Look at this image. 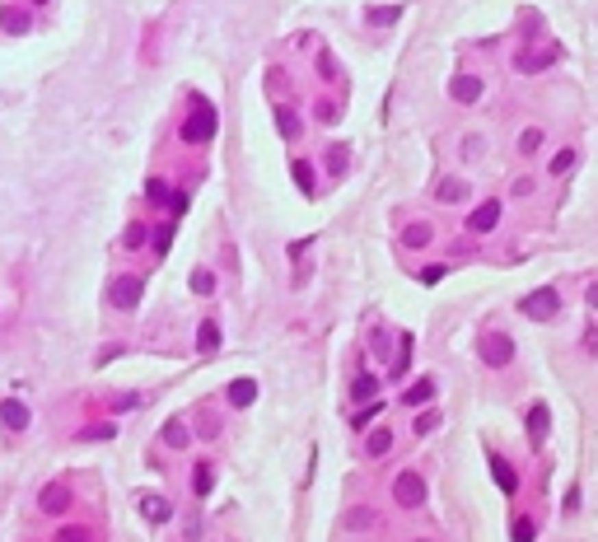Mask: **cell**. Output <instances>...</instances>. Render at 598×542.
<instances>
[{"label": "cell", "mask_w": 598, "mask_h": 542, "mask_svg": "<svg viewBox=\"0 0 598 542\" xmlns=\"http://www.w3.org/2000/svg\"><path fill=\"white\" fill-rule=\"evenodd\" d=\"M210 285H215V281H210L206 271H197V276H192V290H197V295H210Z\"/></svg>", "instance_id": "74e56055"}, {"label": "cell", "mask_w": 598, "mask_h": 542, "mask_svg": "<svg viewBox=\"0 0 598 542\" xmlns=\"http://www.w3.org/2000/svg\"><path fill=\"white\" fill-rule=\"evenodd\" d=\"M571 164H575V150H561V155L551 159V173H566Z\"/></svg>", "instance_id": "d590c367"}, {"label": "cell", "mask_w": 598, "mask_h": 542, "mask_svg": "<svg viewBox=\"0 0 598 542\" xmlns=\"http://www.w3.org/2000/svg\"><path fill=\"white\" fill-rule=\"evenodd\" d=\"M145 201H155V206H164V201H169V187H164L159 178H150V182H145Z\"/></svg>", "instance_id": "44dd1931"}, {"label": "cell", "mask_w": 598, "mask_h": 542, "mask_svg": "<svg viewBox=\"0 0 598 542\" xmlns=\"http://www.w3.org/2000/svg\"><path fill=\"white\" fill-rule=\"evenodd\" d=\"M192 486H197V495H210V486H215V472L201 463V467H197V477H192Z\"/></svg>", "instance_id": "ffe728a7"}, {"label": "cell", "mask_w": 598, "mask_h": 542, "mask_svg": "<svg viewBox=\"0 0 598 542\" xmlns=\"http://www.w3.org/2000/svg\"><path fill=\"white\" fill-rule=\"evenodd\" d=\"M318 66H323V75H327V79H337V75H341V71H337V56H332V52H323V56H318Z\"/></svg>", "instance_id": "836d02e7"}, {"label": "cell", "mask_w": 598, "mask_h": 542, "mask_svg": "<svg viewBox=\"0 0 598 542\" xmlns=\"http://www.w3.org/2000/svg\"><path fill=\"white\" fill-rule=\"evenodd\" d=\"M444 271H449V267H421L416 276H421L425 285H435V281H444Z\"/></svg>", "instance_id": "e575fe53"}, {"label": "cell", "mask_w": 598, "mask_h": 542, "mask_svg": "<svg viewBox=\"0 0 598 542\" xmlns=\"http://www.w3.org/2000/svg\"><path fill=\"white\" fill-rule=\"evenodd\" d=\"M66 505H71V491L66 486H47L42 491V510H47V515H61Z\"/></svg>", "instance_id": "30bf717a"}, {"label": "cell", "mask_w": 598, "mask_h": 542, "mask_svg": "<svg viewBox=\"0 0 598 542\" xmlns=\"http://www.w3.org/2000/svg\"><path fill=\"white\" fill-rule=\"evenodd\" d=\"M523 313H528V318H551V313H556V290H533V295L523 299Z\"/></svg>", "instance_id": "5b68a950"}, {"label": "cell", "mask_w": 598, "mask_h": 542, "mask_svg": "<svg viewBox=\"0 0 598 542\" xmlns=\"http://www.w3.org/2000/svg\"><path fill=\"white\" fill-rule=\"evenodd\" d=\"M491 477L500 482V491H505V495H514V491H519V477H514V467L505 463V458H495V454H491Z\"/></svg>", "instance_id": "ba28073f"}, {"label": "cell", "mask_w": 598, "mask_h": 542, "mask_svg": "<svg viewBox=\"0 0 598 542\" xmlns=\"http://www.w3.org/2000/svg\"><path fill=\"white\" fill-rule=\"evenodd\" d=\"M145 238H150V230H145V225L136 220V225L127 230V238H122V243H127V248H145Z\"/></svg>", "instance_id": "603a6c76"}, {"label": "cell", "mask_w": 598, "mask_h": 542, "mask_svg": "<svg viewBox=\"0 0 598 542\" xmlns=\"http://www.w3.org/2000/svg\"><path fill=\"white\" fill-rule=\"evenodd\" d=\"M374 393H379V384H374L369 374H360V379H356V397H360V402H369Z\"/></svg>", "instance_id": "d4e9b609"}, {"label": "cell", "mask_w": 598, "mask_h": 542, "mask_svg": "<svg viewBox=\"0 0 598 542\" xmlns=\"http://www.w3.org/2000/svg\"><path fill=\"white\" fill-rule=\"evenodd\" d=\"M589 309H598V281L589 285Z\"/></svg>", "instance_id": "60d3db41"}, {"label": "cell", "mask_w": 598, "mask_h": 542, "mask_svg": "<svg viewBox=\"0 0 598 542\" xmlns=\"http://www.w3.org/2000/svg\"><path fill=\"white\" fill-rule=\"evenodd\" d=\"M164 439H169L173 449H182V444H187V430H182V426H164Z\"/></svg>", "instance_id": "1f68e13d"}, {"label": "cell", "mask_w": 598, "mask_h": 542, "mask_svg": "<svg viewBox=\"0 0 598 542\" xmlns=\"http://www.w3.org/2000/svg\"><path fill=\"white\" fill-rule=\"evenodd\" d=\"M276 122H281V136H286V140H295V136H299V122H295V112H281Z\"/></svg>", "instance_id": "f1b7e54d"}, {"label": "cell", "mask_w": 598, "mask_h": 542, "mask_svg": "<svg viewBox=\"0 0 598 542\" xmlns=\"http://www.w3.org/2000/svg\"><path fill=\"white\" fill-rule=\"evenodd\" d=\"M425 397H435V379H421V384H412L407 393H402L407 407H416V402H425Z\"/></svg>", "instance_id": "9a60e30c"}, {"label": "cell", "mask_w": 598, "mask_h": 542, "mask_svg": "<svg viewBox=\"0 0 598 542\" xmlns=\"http://www.w3.org/2000/svg\"><path fill=\"white\" fill-rule=\"evenodd\" d=\"M430 238H435V230H430L425 220H416V225H407V234H402V243H407V248H425Z\"/></svg>", "instance_id": "8fae6325"}, {"label": "cell", "mask_w": 598, "mask_h": 542, "mask_svg": "<svg viewBox=\"0 0 598 542\" xmlns=\"http://www.w3.org/2000/svg\"><path fill=\"white\" fill-rule=\"evenodd\" d=\"M543 435H547V407H533V412H528V439L543 444Z\"/></svg>", "instance_id": "e0dca14e"}, {"label": "cell", "mask_w": 598, "mask_h": 542, "mask_svg": "<svg viewBox=\"0 0 598 542\" xmlns=\"http://www.w3.org/2000/svg\"><path fill=\"white\" fill-rule=\"evenodd\" d=\"M178 136L187 140V145H201V140H210V136H215V108H210V103H206V108L197 103V112L182 122Z\"/></svg>", "instance_id": "6da1fadb"}, {"label": "cell", "mask_w": 598, "mask_h": 542, "mask_svg": "<svg viewBox=\"0 0 598 542\" xmlns=\"http://www.w3.org/2000/svg\"><path fill=\"white\" fill-rule=\"evenodd\" d=\"M140 515L150 519V523H164V519H169V505H164L159 495H140Z\"/></svg>", "instance_id": "4fadbf2b"}, {"label": "cell", "mask_w": 598, "mask_h": 542, "mask_svg": "<svg viewBox=\"0 0 598 542\" xmlns=\"http://www.w3.org/2000/svg\"><path fill=\"white\" fill-rule=\"evenodd\" d=\"M327 159H332V173H346V145H337Z\"/></svg>", "instance_id": "f35d334b"}, {"label": "cell", "mask_w": 598, "mask_h": 542, "mask_svg": "<svg viewBox=\"0 0 598 542\" xmlns=\"http://www.w3.org/2000/svg\"><path fill=\"white\" fill-rule=\"evenodd\" d=\"M0 426H5V430H24V426H28V407H24V402H14V397L0 402Z\"/></svg>", "instance_id": "52a82bcc"}, {"label": "cell", "mask_w": 598, "mask_h": 542, "mask_svg": "<svg viewBox=\"0 0 598 542\" xmlns=\"http://www.w3.org/2000/svg\"><path fill=\"white\" fill-rule=\"evenodd\" d=\"M346 523H351V528H369V523H374V510H351Z\"/></svg>", "instance_id": "f546056e"}, {"label": "cell", "mask_w": 598, "mask_h": 542, "mask_svg": "<svg viewBox=\"0 0 598 542\" xmlns=\"http://www.w3.org/2000/svg\"><path fill=\"white\" fill-rule=\"evenodd\" d=\"M393 449V430H369V439H364V454L369 458H384Z\"/></svg>", "instance_id": "9c48e42d"}, {"label": "cell", "mask_w": 598, "mask_h": 542, "mask_svg": "<svg viewBox=\"0 0 598 542\" xmlns=\"http://www.w3.org/2000/svg\"><path fill=\"white\" fill-rule=\"evenodd\" d=\"M374 416H379V407H374V402H369V407H364V412H356V421H351V426H356V430H364V426H369V421H374Z\"/></svg>", "instance_id": "8d00e7d4"}, {"label": "cell", "mask_w": 598, "mask_h": 542, "mask_svg": "<svg viewBox=\"0 0 598 542\" xmlns=\"http://www.w3.org/2000/svg\"><path fill=\"white\" fill-rule=\"evenodd\" d=\"M393 495H397L407 510H412V505H421V500H425V482H421V472H402V477L393 482Z\"/></svg>", "instance_id": "3957f363"}, {"label": "cell", "mask_w": 598, "mask_h": 542, "mask_svg": "<svg viewBox=\"0 0 598 542\" xmlns=\"http://www.w3.org/2000/svg\"><path fill=\"white\" fill-rule=\"evenodd\" d=\"M463 197H468V187H463L458 178H444L440 182V201H463Z\"/></svg>", "instance_id": "d6986e66"}, {"label": "cell", "mask_w": 598, "mask_h": 542, "mask_svg": "<svg viewBox=\"0 0 598 542\" xmlns=\"http://www.w3.org/2000/svg\"><path fill=\"white\" fill-rule=\"evenodd\" d=\"M435 426H440V412H421L416 416V435H430Z\"/></svg>", "instance_id": "83f0119b"}, {"label": "cell", "mask_w": 598, "mask_h": 542, "mask_svg": "<svg viewBox=\"0 0 598 542\" xmlns=\"http://www.w3.org/2000/svg\"><path fill=\"white\" fill-rule=\"evenodd\" d=\"M169 243H173V230H169V225H164V230H155V253H159V258L169 253Z\"/></svg>", "instance_id": "4dcf8cb0"}, {"label": "cell", "mask_w": 598, "mask_h": 542, "mask_svg": "<svg viewBox=\"0 0 598 542\" xmlns=\"http://www.w3.org/2000/svg\"><path fill=\"white\" fill-rule=\"evenodd\" d=\"M533 533H538L533 519H514V533H510V538H514V542H533Z\"/></svg>", "instance_id": "cb8c5ba5"}, {"label": "cell", "mask_w": 598, "mask_h": 542, "mask_svg": "<svg viewBox=\"0 0 598 542\" xmlns=\"http://www.w3.org/2000/svg\"><path fill=\"white\" fill-rule=\"evenodd\" d=\"M477 94H482V79H472V75L453 79V99H458V103H472Z\"/></svg>", "instance_id": "5bb4252c"}, {"label": "cell", "mask_w": 598, "mask_h": 542, "mask_svg": "<svg viewBox=\"0 0 598 542\" xmlns=\"http://www.w3.org/2000/svg\"><path fill=\"white\" fill-rule=\"evenodd\" d=\"M56 542H94V538H89V528L71 523V528H61V538H56Z\"/></svg>", "instance_id": "4316f807"}, {"label": "cell", "mask_w": 598, "mask_h": 542, "mask_svg": "<svg viewBox=\"0 0 598 542\" xmlns=\"http://www.w3.org/2000/svg\"><path fill=\"white\" fill-rule=\"evenodd\" d=\"M108 299H112V309H136V299H140V281H117L108 290Z\"/></svg>", "instance_id": "8992f818"}, {"label": "cell", "mask_w": 598, "mask_h": 542, "mask_svg": "<svg viewBox=\"0 0 598 542\" xmlns=\"http://www.w3.org/2000/svg\"><path fill=\"white\" fill-rule=\"evenodd\" d=\"M253 397H258V384H253V379H234V384H229V402H234V407H248Z\"/></svg>", "instance_id": "7c38bea8"}, {"label": "cell", "mask_w": 598, "mask_h": 542, "mask_svg": "<svg viewBox=\"0 0 598 542\" xmlns=\"http://www.w3.org/2000/svg\"><path fill=\"white\" fill-rule=\"evenodd\" d=\"M318 122H337V103H318Z\"/></svg>", "instance_id": "ab89813d"}, {"label": "cell", "mask_w": 598, "mask_h": 542, "mask_svg": "<svg viewBox=\"0 0 598 542\" xmlns=\"http://www.w3.org/2000/svg\"><path fill=\"white\" fill-rule=\"evenodd\" d=\"M369 24H397V10H384V5L369 10Z\"/></svg>", "instance_id": "d6a6232c"}, {"label": "cell", "mask_w": 598, "mask_h": 542, "mask_svg": "<svg viewBox=\"0 0 598 542\" xmlns=\"http://www.w3.org/2000/svg\"><path fill=\"white\" fill-rule=\"evenodd\" d=\"M551 56H556V52H543V56H538V52H519V56H514V66H519V71H543V66H551Z\"/></svg>", "instance_id": "ac0fdd59"}, {"label": "cell", "mask_w": 598, "mask_h": 542, "mask_svg": "<svg viewBox=\"0 0 598 542\" xmlns=\"http://www.w3.org/2000/svg\"><path fill=\"white\" fill-rule=\"evenodd\" d=\"M495 225H500V201H482V206L472 210V220H468L472 234H491Z\"/></svg>", "instance_id": "277c9868"}, {"label": "cell", "mask_w": 598, "mask_h": 542, "mask_svg": "<svg viewBox=\"0 0 598 542\" xmlns=\"http://www.w3.org/2000/svg\"><path fill=\"white\" fill-rule=\"evenodd\" d=\"M295 182H299V192H313V169L304 159H295Z\"/></svg>", "instance_id": "7402d4cb"}, {"label": "cell", "mask_w": 598, "mask_h": 542, "mask_svg": "<svg viewBox=\"0 0 598 542\" xmlns=\"http://www.w3.org/2000/svg\"><path fill=\"white\" fill-rule=\"evenodd\" d=\"M538 145H543V131H533V127H528V131L519 136V150H523V155H533Z\"/></svg>", "instance_id": "484cf974"}, {"label": "cell", "mask_w": 598, "mask_h": 542, "mask_svg": "<svg viewBox=\"0 0 598 542\" xmlns=\"http://www.w3.org/2000/svg\"><path fill=\"white\" fill-rule=\"evenodd\" d=\"M197 346H201V351H220V323H201V332H197Z\"/></svg>", "instance_id": "2e32d148"}, {"label": "cell", "mask_w": 598, "mask_h": 542, "mask_svg": "<svg viewBox=\"0 0 598 542\" xmlns=\"http://www.w3.org/2000/svg\"><path fill=\"white\" fill-rule=\"evenodd\" d=\"M510 356H514V341L505 332H486L482 336V360L486 365H510Z\"/></svg>", "instance_id": "7a4b0ae2"}]
</instances>
